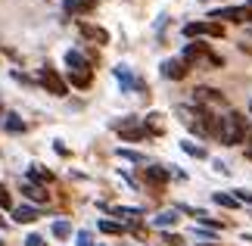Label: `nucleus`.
Wrapping results in <instances>:
<instances>
[{"label":"nucleus","instance_id":"nucleus-21","mask_svg":"<svg viewBox=\"0 0 252 246\" xmlns=\"http://www.w3.org/2000/svg\"><path fill=\"white\" fill-rule=\"evenodd\" d=\"M184 146V153H190V156H196V159H206V150H202L199 143H190V141H181Z\"/></svg>","mask_w":252,"mask_h":246},{"label":"nucleus","instance_id":"nucleus-23","mask_svg":"<svg viewBox=\"0 0 252 246\" xmlns=\"http://www.w3.org/2000/svg\"><path fill=\"white\" fill-rule=\"evenodd\" d=\"M162 240H165L168 246H181V243H184V237H181V234H171V231H165V234H162Z\"/></svg>","mask_w":252,"mask_h":246},{"label":"nucleus","instance_id":"nucleus-32","mask_svg":"<svg viewBox=\"0 0 252 246\" xmlns=\"http://www.w3.org/2000/svg\"><path fill=\"white\" fill-rule=\"evenodd\" d=\"M249 6H252V3H249Z\"/></svg>","mask_w":252,"mask_h":246},{"label":"nucleus","instance_id":"nucleus-6","mask_svg":"<svg viewBox=\"0 0 252 246\" xmlns=\"http://www.w3.org/2000/svg\"><path fill=\"white\" fill-rule=\"evenodd\" d=\"M184 35H187V37H196V35L224 37V25H221V22H190V25H184Z\"/></svg>","mask_w":252,"mask_h":246},{"label":"nucleus","instance_id":"nucleus-7","mask_svg":"<svg viewBox=\"0 0 252 246\" xmlns=\"http://www.w3.org/2000/svg\"><path fill=\"white\" fill-rule=\"evenodd\" d=\"M115 78H119L122 91H143V81L131 72L128 66H115Z\"/></svg>","mask_w":252,"mask_h":246},{"label":"nucleus","instance_id":"nucleus-14","mask_svg":"<svg viewBox=\"0 0 252 246\" xmlns=\"http://www.w3.org/2000/svg\"><path fill=\"white\" fill-rule=\"evenodd\" d=\"M109 212L115 215V218H125V221H131V218H134V221H137V218H140V215H143L140 209H131V206H115V209H109Z\"/></svg>","mask_w":252,"mask_h":246},{"label":"nucleus","instance_id":"nucleus-31","mask_svg":"<svg viewBox=\"0 0 252 246\" xmlns=\"http://www.w3.org/2000/svg\"><path fill=\"white\" fill-rule=\"evenodd\" d=\"M0 115H3V109H0Z\"/></svg>","mask_w":252,"mask_h":246},{"label":"nucleus","instance_id":"nucleus-22","mask_svg":"<svg viewBox=\"0 0 252 246\" xmlns=\"http://www.w3.org/2000/svg\"><path fill=\"white\" fill-rule=\"evenodd\" d=\"M119 156H122V159H131V162H143V165H150L140 153H134V150H119Z\"/></svg>","mask_w":252,"mask_h":246},{"label":"nucleus","instance_id":"nucleus-5","mask_svg":"<svg viewBox=\"0 0 252 246\" xmlns=\"http://www.w3.org/2000/svg\"><path fill=\"white\" fill-rule=\"evenodd\" d=\"M37 81H41L50 94H56V97H63V94H65V81L60 78V72H56L53 66H44L41 72H37Z\"/></svg>","mask_w":252,"mask_h":246},{"label":"nucleus","instance_id":"nucleus-10","mask_svg":"<svg viewBox=\"0 0 252 246\" xmlns=\"http://www.w3.org/2000/svg\"><path fill=\"white\" fill-rule=\"evenodd\" d=\"M78 28H81V35L91 37L94 44H109V32H106V28H100V25H87V22H81Z\"/></svg>","mask_w":252,"mask_h":246},{"label":"nucleus","instance_id":"nucleus-9","mask_svg":"<svg viewBox=\"0 0 252 246\" xmlns=\"http://www.w3.org/2000/svg\"><path fill=\"white\" fill-rule=\"evenodd\" d=\"M187 63H184V60H165V63H162V75H165V78H171V81H181V78L184 75H187Z\"/></svg>","mask_w":252,"mask_h":246},{"label":"nucleus","instance_id":"nucleus-3","mask_svg":"<svg viewBox=\"0 0 252 246\" xmlns=\"http://www.w3.org/2000/svg\"><path fill=\"white\" fill-rule=\"evenodd\" d=\"M181 60L187 63V66H196V63H212V66H215V69H218V66H224V60H221L218 53H212L206 41L187 44V47H184V53H181Z\"/></svg>","mask_w":252,"mask_h":246},{"label":"nucleus","instance_id":"nucleus-26","mask_svg":"<svg viewBox=\"0 0 252 246\" xmlns=\"http://www.w3.org/2000/svg\"><path fill=\"white\" fill-rule=\"evenodd\" d=\"M234 196H237L240 203H249V206H252V193H249V190H237Z\"/></svg>","mask_w":252,"mask_h":246},{"label":"nucleus","instance_id":"nucleus-17","mask_svg":"<svg viewBox=\"0 0 252 246\" xmlns=\"http://www.w3.org/2000/svg\"><path fill=\"white\" fill-rule=\"evenodd\" d=\"M3 128H6V131H13V134H22V131H25V122L19 119V115H6V119H3Z\"/></svg>","mask_w":252,"mask_h":246},{"label":"nucleus","instance_id":"nucleus-13","mask_svg":"<svg viewBox=\"0 0 252 246\" xmlns=\"http://www.w3.org/2000/svg\"><path fill=\"white\" fill-rule=\"evenodd\" d=\"M22 193L28 196V200H34V203H47V196H50L44 187H37V184H22Z\"/></svg>","mask_w":252,"mask_h":246},{"label":"nucleus","instance_id":"nucleus-29","mask_svg":"<svg viewBox=\"0 0 252 246\" xmlns=\"http://www.w3.org/2000/svg\"><path fill=\"white\" fill-rule=\"evenodd\" d=\"M0 228H6V221H3V218H0Z\"/></svg>","mask_w":252,"mask_h":246},{"label":"nucleus","instance_id":"nucleus-1","mask_svg":"<svg viewBox=\"0 0 252 246\" xmlns=\"http://www.w3.org/2000/svg\"><path fill=\"white\" fill-rule=\"evenodd\" d=\"M249 137V125H246V115L243 112H224L221 115V125H218V141L224 146H237Z\"/></svg>","mask_w":252,"mask_h":246},{"label":"nucleus","instance_id":"nucleus-25","mask_svg":"<svg viewBox=\"0 0 252 246\" xmlns=\"http://www.w3.org/2000/svg\"><path fill=\"white\" fill-rule=\"evenodd\" d=\"M25 246H47V243H44V237H37V234H28V237H25Z\"/></svg>","mask_w":252,"mask_h":246},{"label":"nucleus","instance_id":"nucleus-19","mask_svg":"<svg viewBox=\"0 0 252 246\" xmlns=\"http://www.w3.org/2000/svg\"><path fill=\"white\" fill-rule=\"evenodd\" d=\"M212 200H215L218 206H224V209H237V206H240V200H237V196H230V193H215Z\"/></svg>","mask_w":252,"mask_h":246},{"label":"nucleus","instance_id":"nucleus-8","mask_svg":"<svg viewBox=\"0 0 252 246\" xmlns=\"http://www.w3.org/2000/svg\"><path fill=\"white\" fill-rule=\"evenodd\" d=\"M168 169H162V165H143V178H147V184H153L156 190H162L165 187V181H168Z\"/></svg>","mask_w":252,"mask_h":246},{"label":"nucleus","instance_id":"nucleus-2","mask_svg":"<svg viewBox=\"0 0 252 246\" xmlns=\"http://www.w3.org/2000/svg\"><path fill=\"white\" fill-rule=\"evenodd\" d=\"M65 66H69V81L75 84V87H91V81H94V69H91V63H87V56L81 53V50H69L65 53Z\"/></svg>","mask_w":252,"mask_h":246},{"label":"nucleus","instance_id":"nucleus-16","mask_svg":"<svg viewBox=\"0 0 252 246\" xmlns=\"http://www.w3.org/2000/svg\"><path fill=\"white\" fill-rule=\"evenodd\" d=\"M178 218H181L178 212H162V215H156V218H153V224H156V228H174V224H178Z\"/></svg>","mask_w":252,"mask_h":246},{"label":"nucleus","instance_id":"nucleus-20","mask_svg":"<svg viewBox=\"0 0 252 246\" xmlns=\"http://www.w3.org/2000/svg\"><path fill=\"white\" fill-rule=\"evenodd\" d=\"M103 234H125V224H119V221H109V218H103L100 224H96Z\"/></svg>","mask_w":252,"mask_h":246},{"label":"nucleus","instance_id":"nucleus-12","mask_svg":"<svg viewBox=\"0 0 252 246\" xmlns=\"http://www.w3.org/2000/svg\"><path fill=\"white\" fill-rule=\"evenodd\" d=\"M96 6V0H65V13L69 16H78V13H91Z\"/></svg>","mask_w":252,"mask_h":246},{"label":"nucleus","instance_id":"nucleus-4","mask_svg":"<svg viewBox=\"0 0 252 246\" xmlns=\"http://www.w3.org/2000/svg\"><path fill=\"white\" fill-rule=\"evenodd\" d=\"M212 19H218V22H249L252 19V6H224V9H215V13H209Z\"/></svg>","mask_w":252,"mask_h":246},{"label":"nucleus","instance_id":"nucleus-15","mask_svg":"<svg viewBox=\"0 0 252 246\" xmlns=\"http://www.w3.org/2000/svg\"><path fill=\"white\" fill-rule=\"evenodd\" d=\"M28 178H32V181H41V184H53V172L41 169V165H32V169H28Z\"/></svg>","mask_w":252,"mask_h":246},{"label":"nucleus","instance_id":"nucleus-24","mask_svg":"<svg viewBox=\"0 0 252 246\" xmlns=\"http://www.w3.org/2000/svg\"><path fill=\"white\" fill-rule=\"evenodd\" d=\"M0 206H3V209H13V196L6 193V187L0 184Z\"/></svg>","mask_w":252,"mask_h":246},{"label":"nucleus","instance_id":"nucleus-28","mask_svg":"<svg viewBox=\"0 0 252 246\" xmlns=\"http://www.w3.org/2000/svg\"><path fill=\"white\" fill-rule=\"evenodd\" d=\"M249 143H252V125H249Z\"/></svg>","mask_w":252,"mask_h":246},{"label":"nucleus","instance_id":"nucleus-30","mask_svg":"<svg viewBox=\"0 0 252 246\" xmlns=\"http://www.w3.org/2000/svg\"><path fill=\"white\" fill-rule=\"evenodd\" d=\"M249 112H252V100H249Z\"/></svg>","mask_w":252,"mask_h":246},{"label":"nucleus","instance_id":"nucleus-18","mask_svg":"<svg viewBox=\"0 0 252 246\" xmlns=\"http://www.w3.org/2000/svg\"><path fill=\"white\" fill-rule=\"evenodd\" d=\"M53 237H60V240H65V237H72V224L69 221H53Z\"/></svg>","mask_w":252,"mask_h":246},{"label":"nucleus","instance_id":"nucleus-27","mask_svg":"<svg viewBox=\"0 0 252 246\" xmlns=\"http://www.w3.org/2000/svg\"><path fill=\"white\" fill-rule=\"evenodd\" d=\"M78 246H94V240H91V234H87V231L78 234Z\"/></svg>","mask_w":252,"mask_h":246},{"label":"nucleus","instance_id":"nucleus-11","mask_svg":"<svg viewBox=\"0 0 252 246\" xmlns=\"http://www.w3.org/2000/svg\"><path fill=\"white\" fill-rule=\"evenodd\" d=\"M37 215H41V212H37L34 206H16V209H13V218H16L19 224H32Z\"/></svg>","mask_w":252,"mask_h":246}]
</instances>
